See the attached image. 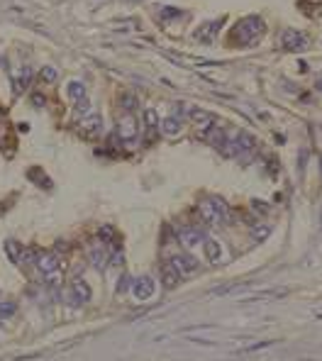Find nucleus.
<instances>
[{
  "label": "nucleus",
  "mask_w": 322,
  "mask_h": 361,
  "mask_svg": "<svg viewBox=\"0 0 322 361\" xmlns=\"http://www.w3.org/2000/svg\"><path fill=\"white\" fill-rule=\"evenodd\" d=\"M264 32H266V25H264L261 17H256V15L242 17L232 27V44H237V46H254L264 37Z\"/></svg>",
  "instance_id": "obj_1"
},
{
  "label": "nucleus",
  "mask_w": 322,
  "mask_h": 361,
  "mask_svg": "<svg viewBox=\"0 0 322 361\" xmlns=\"http://www.w3.org/2000/svg\"><path fill=\"white\" fill-rule=\"evenodd\" d=\"M198 212H200V218H203V222H208L210 227H217V225H222L225 220H227V203L217 196L203 198L198 205Z\"/></svg>",
  "instance_id": "obj_2"
},
{
  "label": "nucleus",
  "mask_w": 322,
  "mask_h": 361,
  "mask_svg": "<svg viewBox=\"0 0 322 361\" xmlns=\"http://www.w3.org/2000/svg\"><path fill=\"white\" fill-rule=\"evenodd\" d=\"M37 269H39V274L44 276L49 283H59V278H61V261H59V256L54 252H37Z\"/></svg>",
  "instance_id": "obj_3"
},
{
  "label": "nucleus",
  "mask_w": 322,
  "mask_h": 361,
  "mask_svg": "<svg viewBox=\"0 0 322 361\" xmlns=\"http://www.w3.org/2000/svg\"><path fill=\"white\" fill-rule=\"evenodd\" d=\"M139 134V127H137V117L134 112H122L120 120H117V137L122 142H134Z\"/></svg>",
  "instance_id": "obj_4"
},
{
  "label": "nucleus",
  "mask_w": 322,
  "mask_h": 361,
  "mask_svg": "<svg viewBox=\"0 0 322 361\" xmlns=\"http://www.w3.org/2000/svg\"><path fill=\"white\" fill-rule=\"evenodd\" d=\"M66 298H68L71 305H86V303L90 300V285L86 283L83 278H76L73 283L68 285Z\"/></svg>",
  "instance_id": "obj_5"
},
{
  "label": "nucleus",
  "mask_w": 322,
  "mask_h": 361,
  "mask_svg": "<svg viewBox=\"0 0 322 361\" xmlns=\"http://www.w3.org/2000/svg\"><path fill=\"white\" fill-rule=\"evenodd\" d=\"M278 44L286 52H298V49H303L308 44V37H305V32H300V30H286V32H281Z\"/></svg>",
  "instance_id": "obj_6"
},
{
  "label": "nucleus",
  "mask_w": 322,
  "mask_h": 361,
  "mask_svg": "<svg viewBox=\"0 0 322 361\" xmlns=\"http://www.w3.org/2000/svg\"><path fill=\"white\" fill-rule=\"evenodd\" d=\"M168 263L176 269V274L181 276V278H190L193 274H198V261H195V259H190V256H186V254H176V256H171Z\"/></svg>",
  "instance_id": "obj_7"
},
{
  "label": "nucleus",
  "mask_w": 322,
  "mask_h": 361,
  "mask_svg": "<svg viewBox=\"0 0 322 361\" xmlns=\"http://www.w3.org/2000/svg\"><path fill=\"white\" fill-rule=\"evenodd\" d=\"M176 237L181 242V247H186V249H195V247H200L205 242V234L200 230H195V227H178Z\"/></svg>",
  "instance_id": "obj_8"
},
{
  "label": "nucleus",
  "mask_w": 322,
  "mask_h": 361,
  "mask_svg": "<svg viewBox=\"0 0 322 361\" xmlns=\"http://www.w3.org/2000/svg\"><path fill=\"white\" fill-rule=\"evenodd\" d=\"M132 293H134V298H139V300H149V298H154V293H156L154 278H152V276H139V278H134Z\"/></svg>",
  "instance_id": "obj_9"
},
{
  "label": "nucleus",
  "mask_w": 322,
  "mask_h": 361,
  "mask_svg": "<svg viewBox=\"0 0 322 361\" xmlns=\"http://www.w3.org/2000/svg\"><path fill=\"white\" fill-rule=\"evenodd\" d=\"M81 130L86 132L88 137H98L100 132H103V120H100V115L95 112H88V115H83V120H81V125H78Z\"/></svg>",
  "instance_id": "obj_10"
},
{
  "label": "nucleus",
  "mask_w": 322,
  "mask_h": 361,
  "mask_svg": "<svg viewBox=\"0 0 322 361\" xmlns=\"http://www.w3.org/2000/svg\"><path fill=\"white\" fill-rule=\"evenodd\" d=\"M88 261L98 269V271H103L105 266H108V261H110V249H105V247H90L88 249Z\"/></svg>",
  "instance_id": "obj_11"
},
{
  "label": "nucleus",
  "mask_w": 322,
  "mask_h": 361,
  "mask_svg": "<svg viewBox=\"0 0 322 361\" xmlns=\"http://www.w3.org/2000/svg\"><path fill=\"white\" fill-rule=\"evenodd\" d=\"M66 93H68V98L73 100V105H86V100H88V93H86V86L81 83V81H71L66 86Z\"/></svg>",
  "instance_id": "obj_12"
},
{
  "label": "nucleus",
  "mask_w": 322,
  "mask_h": 361,
  "mask_svg": "<svg viewBox=\"0 0 322 361\" xmlns=\"http://www.w3.org/2000/svg\"><path fill=\"white\" fill-rule=\"evenodd\" d=\"M203 247H205V256H208V261H210V263H215V261H220V259H222V247H220L215 239H208V237H205Z\"/></svg>",
  "instance_id": "obj_13"
},
{
  "label": "nucleus",
  "mask_w": 322,
  "mask_h": 361,
  "mask_svg": "<svg viewBox=\"0 0 322 361\" xmlns=\"http://www.w3.org/2000/svg\"><path fill=\"white\" fill-rule=\"evenodd\" d=\"M161 281H164V285L171 291V288H176V285H178L181 276L176 274V269H174L171 263H166V266H161Z\"/></svg>",
  "instance_id": "obj_14"
},
{
  "label": "nucleus",
  "mask_w": 322,
  "mask_h": 361,
  "mask_svg": "<svg viewBox=\"0 0 322 361\" xmlns=\"http://www.w3.org/2000/svg\"><path fill=\"white\" fill-rule=\"evenodd\" d=\"M5 252H8V256H10V261H22V254H24V247H20L17 242H5Z\"/></svg>",
  "instance_id": "obj_15"
},
{
  "label": "nucleus",
  "mask_w": 322,
  "mask_h": 361,
  "mask_svg": "<svg viewBox=\"0 0 322 361\" xmlns=\"http://www.w3.org/2000/svg\"><path fill=\"white\" fill-rule=\"evenodd\" d=\"M161 132L166 134V137H176L178 132H181V122L176 117H166V120L161 122Z\"/></svg>",
  "instance_id": "obj_16"
},
{
  "label": "nucleus",
  "mask_w": 322,
  "mask_h": 361,
  "mask_svg": "<svg viewBox=\"0 0 322 361\" xmlns=\"http://www.w3.org/2000/svg\"><path fill=\"white\" fill-rule=\"evenodd\" d=\"M220 25H222V20H215L212 25H205V27H203V30H200L195 37H198L200 42H208V39H212V37H215V30H217Z\"/></svg>",
  "instance_id": "obj_17"
},
{
  "label": "nucleus",
  "mask_w": 322,
  "mask_h": 361,
  "mask_svg": "<svg viewBox=\"0 0 322 361\" xmlns=\"http://www.w3.org/2000/svg\"><path fill=\"white\" fill-rule=\"evenodd\" d=\"M208 142H210L212 147H220V149H222V144H225V130L222 127H212V130L208 132Z\"/></svg>",
  "instance_id": "obj_18"
},
{
  "label": "nucleus",
  "mask_w": 322,
  "mask_h": 361,
  "mask_svg": "<svg viewBox=\"0 0 322 361\" xmlns=\"http://www.w3.org/2000/svg\"><path fill=\"white\" fill-rule=\"evenodd\" d=\"M268 234H271V227H268V225H264V222H259V225H254V227H252V237H254L256 242H264Z\"/></svg>",
  "instance_id": "obj_19"
},
{
  "label": "nucleus",
  "mask_w": 322,
  "mask_h": 361,
  "mask_svg": "<svg viewBox=\"0 0 322 361\" xmlns=\"http://www.w3.org/2000/svg\"><path fill=\"white\" fill-rule=\"evenodd\" d=\"M30 81H32V68H22V74H20V78H17V83H15V88H17V93H22L24 88L30 86Z\"/></svg>",
  "instance_id": "obj_20"
},
{
  "label": "nucleus",
  "mask_w": 322,
  "mask_h": 361,
  "mask_svg": "<svg viewBox=\"0 0 322 361\" xmlns=\"http://www.w3.org/2000/svg\"><path fill=\"white\" fill-rule=\"evenodd\" d=\"M122 105H125V112H134V105H137V100H134L132 93H125L122 95Z\"/></svg>",
  "instance_id": "obj_21"
},
{
  "label": "nucleus",
  "mask_w": 322,
  "mask_h": 361,
  "mask_svg": "<svg viewBox=\"0 0 322 361\" xmlns=\"http://www.w3.org/2000/svg\"><path fill=\"white\" fill-rule=\"evenodd\" d=\"M56 68H52V66H46V68H42V81H46V83H52V81H56Z\"/></svg>",
  "instance_id": "obj_22"
},
{
  "label": "nucleus",
  "mask_w": 322,
  "mask_h": 361,
  "mask_svg": "<svg viewBox=\"0 0 322 361\" xmlns=\"http://www.w3.org/2000/svg\"><path fill=\"white\" fill-rule=\"evenodd\" d=\"M15 312V303H0V318H10Z\"/></svg>",
  "instance_id": "obj_23"
},
{
  "label": "nucleus",
  "mask_w": 322,
  "mask_h": 361,
  "mask_svg": "<svg viewBox=\"0 0 322 361\" xmlns=\"http://www.w3.org/2000/svg\"><path fill=\"white\" fill-rule=\"evenodd\" d=\"M178 15H181L178 8H161V17H171V20H174V17H178Z\"/></svg>",
  "instance_id": "obj_24"
}]
</instances>
